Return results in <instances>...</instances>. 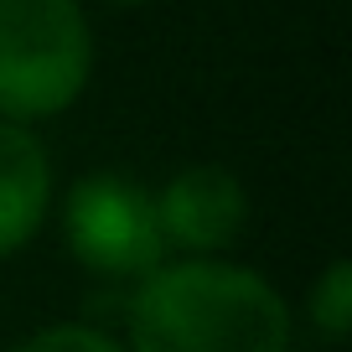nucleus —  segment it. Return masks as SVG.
Here are the masks:
<instances>
[{
    "mask_svg": "<svg viewBox=\"0 0 352 352\" xmlns=\"http://www.w3.org/2000/svg\"><path fill=\"white\" fill-rule=\"evenodd\" d=\"M11 352H124L109 331L83 327V321H63V327H42L26 342H16Z\"/></svg>",
    "mask_w": 352,
    "mask_h": 352,
    "instance_id": "nucleus-7",
    "label": "nucleus"
},
{
    "mask_svg": "<svg viewBox=\"0 0 352 352\" xmlns=\"http://www.w3.org/2000/svg\"><path fill=\"white\" fill-rule=\"evenodd\" d=\"M124 352H290V311L249 264H161L130 296Z\"/></svg>",
    "mask_w": 352,
    "mask_h": 352,
    "instance_id": "nucleus-1",
    "label": "nucleus"
},
{
    "mask_svg": "<svg viewBox=\"0 0 352 352\" xmlns=\"http://www.w3.org/2000/svg\"><path fill=\"white\" fill-rule=\"evenodd\" d=\"M155 197V228L161 243L187 249V259H218L249 223V192L228 166L197 161L187 171H176Z\"/></svg>",
    "mask_w": 352,
    "mask_h": 352,
    "instance_id": "nucleus-4",
    "label": "nucleus"
},
{
    "mask_svg": "<svg viewBox=\"0 0 352 352\" xmlns=\"http://www.w3.org/2000/svg\"><path fill=\"white\" fill-rule=\"evenodd\" d=\"M114 6H145V0H114Z\"/></svg>",
    "mask_w": 352,
    "mask_h": 352,
    "instance_id": "nucleus-8",
    "label": "nucleus"
},
{
    "mask_svg": "<svg viewBox=\"0 0 352 352\" xmlns=\"http://www.w3.org/2000/svg\"><path fill=\"white\" fill-rule=\"evenodd\" d=\"M52 208V161L26 124L0 120V259L36 239Z\"/></svg>",
    "mask_w": 352,
    "mask_h": 352,
    "instance_id": "nucleus-5",
    "label": "nucleus"
},
{
    "mask_svg": "<svg viewBox=\"0 0 352 352\" xmlns=\"http://www.w3.org/2000/svg\"><path fill=\"white\" fill-rule=\"evenodd\" d=\"M94 32L78 0H0V120H47L83 94Z\"/></svg>",
    "mask_w": 352,
    "mask_h": 352,
    "instance_id": "nucleus-2",
    "label": "nucleus"
},
{
    "mask_svg": "<svg viewBox=\"0 0 352 352\" xmlns=\"http://www.w3.org/2000/svg\"><path fill=\"white\" fill-rule=\"evenodd\" d=\"M311 321L331 342L347 337V321H352V264L347 259H331L316 275V285H311Z\"/></svg>",
    "mask_w": 352,
    "mask_h": 352,
    "instance_id": "nucleus-6",
    "label": "nucleus"
},
{
    "mask_svg": "<svg viewBox=\"0 0 352 352\" xmlns=\"http://www.w3.org/2000/svg\"><path fill=\"white\" fill-rule=\"evenodd\" d=\"M63 233L78 264H88L94 275L145 280L151 270H161L166 254L161 228H155V197L114 171H88L67 187Z\"/></svg>",
    "mask_w": 352,
    "mask_h": 352,
    "instance_id": "nucleus-3",
    "label": "nucleus"
}]
</instances>
